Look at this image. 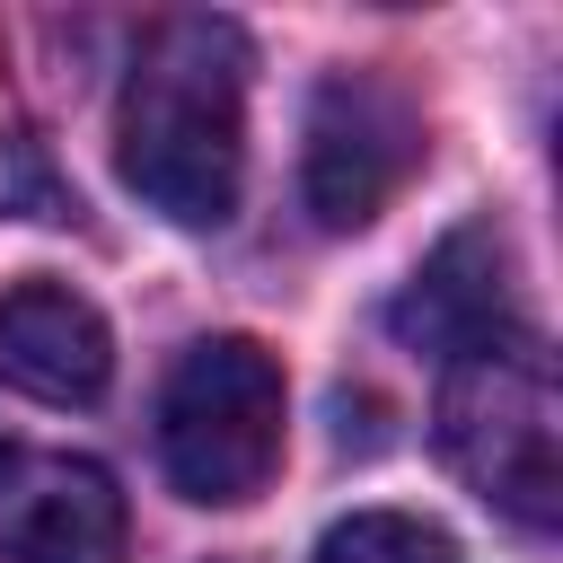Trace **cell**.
Instances as JSON below:
<instances>
[{"label":"cell","mask_w":563,"mask_h":563,"mask_svg":"<svg viewBox=\"0 0 563 563\" xmlns=\"http://www.w3.org/2000/svg\"><path fill=\"white\" fill-rule=\"evenodd\" d=\"M387 325H396L413 352H440V361H466V352H493V343H510V334H519L510 246H501L484 220L449 229V238L422 255V273L396 290Z\"/></svg>","instance_id":"cell-6"},{"label":"cell","mask_w":563,"mask_h":563,"mask_svg":"<svg viewBox=\"0 0 563 563\" xmlns=\"http://www.w3.org/2000/svg\"><path fill=\"white\" fill-rule=\"evenodd\" d=\"M554 369L528 334L493 343V352H466L449 361L440 378V449L449 466L493 501L510 510L519 528H554L563 510V449H554Z\"/></svg>","instance_id":"cell-3"},{"label":"cell","mask_w":563,"mask_h":563,"mask_svg":"<svg viewBox=\"0 0 563 563\" xmlns=\"http://www.w3.org/2000/svg\"><path fill=\"white\" fill-rule=\"evenodd\" d=\"M158 466L185 501L238 510L282 466V361L255 334H202L158 387Z\"/></svg>","instance_id":"cell-2"},{"label":"cell","mask_w":563,"mask_h":563,"mask_svg":"<svg viewBox=\"0 0 563 563\" xmlns=\"http://www.w3.org/2000/svg\"><path fill=\"white\" fill-rule=\"evenodd\" d=\"M114 176L176 229H220L246 185V35L229 18H158L123 70Z\"/></svg>","instance_id":"cell-1"},{"label":"cell","mask_w":563,"mask_h":563,"mask_svg":"<svg viewBox=\"0 0 563 563\" xmlns=\"http://www.w3.org/2000/svg\"><path fill=\"white\" fill-rule=\"evenodd\" d=\"M422 158V114L396 79L378 70H325L308 97V150H299V185L308 211L325 229H369L396 185Z\"/></svg>","instance_id":"cell-4"},{"label":"cell","mask_w":563,"mask_h":563,"mask_svg":"<svg viewBox=\"0 0 563 563\" xmlns=\"http://www.w3.org/2000/svg\"><path fill=\"white\" fill-rule=\"evenodd\" d=\"M0 563H123V493L97 457L0 440Z\"/></svg>","instance_id":"cell-5"},{"label":"cell","mask_w":563,"mask_h":563,"mask_svg":"<svg viewBox=\"0 0 563 563\" xmlns=\"http://www.w3.org/2000/svg\"><path fill=\"white\" fill-rule=\"evenodd\" d=\"M70 211H79V194L53 167V150L26 141V132H9L0 141V220H70Z\"/></svg>","instance_id":"cell-9"},{"label":"cell","mask_w":563,"mask_h":563,"mask_svg":"<svg viewBox=\"0 0 563 563\" xmlns=\"http://www.w3.org/2000/svg\"><path fill=\"white\" fill-rule=\"evenodd\" d=\"M317 563H457V537L413 510H352L317 537Z\"/></svg>","instance_id":"cell-8"},{"label":"cell","mask_w":563,"mask_h":563,"mask_svg":"<svg viewBox=\"0 0 563 563\" xmlns=\"http://www.w3.org/2000/svg\"><path fill=\"white\" fill-rule=\"evenodd\" d=\"M114 378V334L70 282H9L0 290V387L35 405H97Z\"/></svg>","instance_id":"cell-7"}]
</instances>
